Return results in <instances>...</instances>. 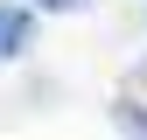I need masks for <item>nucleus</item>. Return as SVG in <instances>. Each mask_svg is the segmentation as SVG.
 Returning a JSON list of instances; mask_svg holds the SVG:
<instances>
[{"label": "nucleus", "instance_id": "2", "mask_svg": "<svg viewBox=\"0 0 147 140\" xmlns=\"http://www.w3.org/2000/svg\"><path fill=\"white\" fill-rule=\"evenodd\" d=\"M112 126L119 140H147V98H112Z\"/></svg>", "mask_w": 147, "mask_h": 140}, {"label": "nucleus", "instance_id": "3", "mask_svg": "<svg viewBox=\"0 0 147 140\" xmlns=\"http://www.w3.org/2000/svg\"><path fill=\"white\" fill-rule=\"evenodd\" d=\"M35 7H42V14H77L84 0H35Z\"/></svg>", "mask_w": 147, "mask_h": 140}, {"label": "nucleus", "instance_id": "1", "mask_svg": "<svg viewBox=\"0 0 147 140\" xmlns=\"http://www.w3.org/2000/svg\"><path fill=\"white\" fill-rule=\"evenodd\" d=\"M35 14H42L35 0H14V7H0V63H14V56L35 42Z\"/></svg>", "mask_w": 147, "mask_h": 140}]
</instances>
